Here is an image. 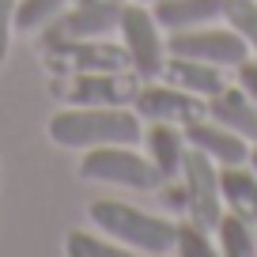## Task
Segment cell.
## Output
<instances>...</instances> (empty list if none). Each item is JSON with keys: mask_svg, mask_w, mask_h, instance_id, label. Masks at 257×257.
I'll use <instances>...</instances> for the list:
<instances>
[{"mask_svg": "<svg viewBox=\"0 0 257 257\" xmlns=\"http://www.w3.org/2000/svg\"><path fill=\"white\" fill-rule=\"evenodd\" d=\"M46 137L57 148H72V152L102 144H140L144 121L137 117L133 106H61L46 121Z\"/></svg>", "mask_w": 257, "mask_h": 257, "instance_id": "obj_1", "label": "cell"}, {"mask_svg": "<svg viewBox=\"0 0 257 257\" xmlns=\"http://www.w3.org/2000/svg\"><path fill=\"white\" fill-rule=\"evenodd\" d=\"M87 219L91 227L121 242L128 253L144 257L174 253V219L159 216V212H144L128 201H117V197H95L87 204Z\"/></svg>", "mask_w": 257, "mask_h": 257, "instance_id": "obj_2", "label": "cell"}, {"mask_svg": "<svg viewBox=\"0 0 257 257\" xmlns=\"http://www.w3.org/2000/svg\"><path fill=\"white\" fill-rule=\"evenodd\" d=\"M76 174L83 182L113 185V189H128V193H155L163 185V174L155 170V163L144 152H137V144L87 148L76 163Z\"/></svg>", "mask_w": 257, "mask_h": 257, "instance_id": "obj_3", "label": "cell"}, {"mask_svg": "<svg viewBox=\"0 0 257 257\" xmlns=\"http://www.w3.org/2000/svg\"><path fill=\"white\" fill-rule=\"evenodd\" d=\"M117 42L125 49L128 68L140 80H159L163 61H167V31L159 27V19L152 16V4L140 0H125L117 19Z\"/></svg>", "mask_w": 257, "mask_h": 257, "instance_id": "obj_4", "label": "cell"}, {"mask_svg": "<svg viewBox=\"0 0 257 257\" xmlns=\"http://www.w3.org/2000/svg\"><path fill=\"white\" fill-rule=\"evenodd\" d=\"M140 76L133 68H106V72L53 76L49 95L61 106H133Z\"/></svg>", "mask_w": 257, "mask_h": 257, "instance_id": "obj_5", "label": "cell"}, {"mask_svg": "<svg viewBox=\"0 0 257 257\" xmlns=\"http://www.w3.org/2000/svg\"><path fill=\"white\" fill-rule=\"evenodd\" d=\"M42 72L53 76H80V72H106V68H128L125 49L113 38H64L38 46Z\"/></svg>", "mask_w": 257, "mask_h": 257, "instance_id": "obj_6", "label": "cell"}, {"mask_svg": "<svg viewBox=\"0 0 257 257\" xmlns=\"http://www.w3.org/2000/svg\"><path fill=\"white\" fill-rule=\"evenodd\" d=\"M125 0H72L46 31H38V46L64 38H113Z\"/></svg>", "mask_w": 257, "mask_h": 257, "instance_id": "obj_7", "label": "cell"}, {"mask_svg": "<svg viewBox=\"0 0 257 257\" xmlns=\"http://www.w3.org/2000/svg\"><path fill=\"white\" fill-rule=\"evenodd\" d=\"M182 189H185V216L201 227H216L223 216V193H219V163H212L204 152L189 148L182 163Z\"/></svg>", "mask_w": 257, "mask_h": 257, "instance_id": "obj_8", "label": "cell"}, {"mask_svg": "<svg viewBox=\"0 0 257 257\" xmlns=\"http://www.w3.org/2000/svg\"><path fill=\"white\" fill-rule=\"evenodd\" d=\"M133 110L140 121H170V125H193V121L208 117V98L189 95L167 80H140Z\"/></svg>", "mask_w": 257, "mask_h": 257, "instance_id": "obj_9", "label": "cell"}, {"mask_svg": "<svg viewBox=\"0 0 257 257\" xmlns=\"http://www.w3.org/2000/svg\"><path fill=\"white\" fill-rule=\"evenodd\" d=\"M167 53L174 57H197V61L219 64V68H238L249 57V46L231 31V27H189V31L167 34Z\"/></svg>", "mask_w": 257, "mask_h": 257, "instance_id": "obj_10", "label": "cell"}, {"mask_svg": "<svg viewBox=\"0 0 257 257\" xmlns=\"http://www.w3.org/2000/svg\"><path fill=\"white\" fill-rule=\"evenodd\" d=\"M185 144L204 152L219 167L249 163V140H242L238 133H231L227 125H219L212 117H201V121H193V125H185Z\"/></svg>", "mask_w": 257, "mask_h": 257, "instance_id": "obj_11", "label": "cell"}, {"mask_svg": "<svg viewBox=\"0 0 257 257\" xmlns=\"http://www.w3.org/2000/svg\"><path fill=\"white\" fill-rule=\"evenodd\" d=\"M140 144L148 148L144 155L155 163V170L163 174V182L182 174L185 152H189V144H185V128H182V125H170V121H148Z\"/></svg>", "mask_w": 257, "mask_h": 257, "instance_id": "obj_12", "label": "cell"}, {"mask_svg": "<svg viewBox=\"0 0 257 257\" xmlns=\"http://www.w3.org/2000/svg\"><path fill=\"white\" fill-rule=\"evenodd\" d=\"M159 80L174 83V87L189 91V95H201V98H212L216 91L227 87V76H223V68H219V64L197 61V57H174V53H167Z\"/></svg>", "mask_w": 257, "mask_h": 257, "instance_id": "obj_13", "label": "cell"}, {"mask_svg": "<svg viewBox=\"0 0 257 257\" xmlns=\"http://www.w3.org/2000/svg\"><path fill=\"white\" fill-rule=\"evenodd\" d=\"M208 117L227 125L231 133H238L242 140L257 144V102L238 87V83H227L223 91L208 98Z\"/></svg>", "mask_w": 257, "mask_h": 257, "instance_id": "obj_14", "label": "cell"}, {"mask_svg": "<svg viewBox=\"0 0 257 257\" xmlns=\"http://www.w3.org/2000/svg\"><path fill=\"white\" fill-rule=\"evenodd\" d=\"M152 16L167 34L189 31V27H204L223 19V0H155Z\"/></svg>", "mask_w": 257, "mask_h": 257, "instance_id": "obj_15", "label": "cell"}, {"mask_svg": "<svg viewBox=\"0 0 257 257\" xmlns=\"http://www.w3.org/2000/svg\"><path fill=\"white\" fill-rule=\"evenodd\" d=\"M219 193H223V208L234 216L257 223V170L249 163L219 167Z\"/></svg>", "mask_w": 257, "mask_h": 257, "instance_id": "obj_16", "label": "cell"}, {"mask_svg": "<svg viewBox=\"0 0 257 257\" xmlns=\"http://www.w3.org/2000/svg\"><path fill=\"white\" fill-rule=\"evenodd\" d=\"M257 223H249V219L234 216V212L223 208V216H219V223L212 227V238H216V249L223 257H253L257 253Z\"/></svg>", "mask_w": 257, "mask_h": 257, "instance_id": "obj_17", "label": "cell"}, {"mask_svg": "<svg viewBox=\"0 0 257 257\" xmlns=\"http://www.w3.org/2000/svg\"><path fill=\"white\" fill-rule=\"evenodd\" d=\"M64 253L68 257H125L128 249L121 242H113L110 234H102L98 227L83 231V227H72L64 234Z\"/></svg>", "mask_w": 257, "mask_h": 257, "instance_id": "obj_18", "label": "cell"}, {"mask_svg": "<svg viewBox=\"0 0 257 257\" xmlns=\"http://www.w3.org/2000/svg\"><path fill=\"white\" fill-rule=\"evenodd\" d=\"M72 0H19L16 4V31L23 34H38L68 8Z\"/></svg>", "mask_w": 257, "mask_h": 257, "instance_id": "obj_19", "label": "cell"}, {"mask_svg": "<svg viewBox=\"0 0 257 257\" xmlns=\"http://www.w3.org/2000/svg\"><path fill=\"white\" fill-rule=\"evenodd\" d=\"M174 253H182V257H212V253H219V249H216V238H212L208 227H201V223H193L189 216H182L174 223Z\"/></svg>", "mask_w": 257, "mask_h": 257, "instance_id": "obj_20", "label": "cell"}, {"mask_svg": "<svg viewBox=\"0 0 257 257\" xmlns=\"http://www.w3.org/2000/svg\"><path fill=\"white\" fill-rule=\"evenodd\" d=\"M223 19L249 46V57H257V0H223Z\"/></svg>", "mask_w": 257, "mask_h": 257, "instance_id": "obj_21", "label": "cell"}, {"mask_svg": "<svg viewBox=\"0 0 257 257\" xmlns=\"http://www.w3.org/2000/svg\"><path fill=\"white\" fill-rule=\"evenodd\" d=\"M16 4L19 0H0V68L12 53V38H16Z\"/></svg>", "mask_w": 257, "mask_h": 257, "instance_id": "obj_22", "label": "cell"}, {"mask_svg": "<svg viewBox=\"0 0 257 257\" xmlns=\"http://www.w3.org/2000/svg\"><path fill=\"white\" fill-rule=\"evenodd\" d=\"M234 76H238V87L257 102V57H246V61L234 68Z\"/></svg>", "mask_w": 257, "mask_h": 257, "instance_id": "obj_23", "label": "cell"}, {"mask_svg": "<svg viewBox=\"0 0 257 257\" xmlns=\"http://www.w3.org/2000/svg\"><path fill=\"white\" fill-rule=\"evenodd\" d=\"M249 167L257 170V144H249Z\"/></svg>", "mask_w": 257, "mask_h": 257, "instance_id": "obj_24", "label": "cell"}, {"mask_svg": "<svg viewBox=\"0 0 257 257\" xmlns=\"http://www.w3.org/2000/svg\"><path fill=\"white\" fill-rule=\"evenodd\" d=\"M140 4H155V0H140Z\"/></svg>", "mask_w": 257, "mask_h": 257, "instance_id": "obj_25", "label": "cell"}]
</instances>
